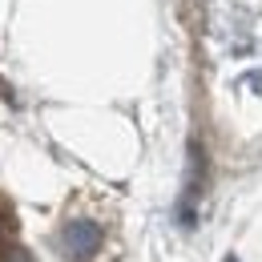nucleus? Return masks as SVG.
Returning a JSON list of instances; mask_svg holds the SVG:
<instances>
[{
    "instance_id": "nucleus-1",
    "label": "nucleus",
    "mask_w": 262,
    "mask_h": 262,
    "mask_svg": "<svg viewBox=\"0 0 262 262\" xmlns=\"http://www.w3.org/2000/svg\"><path fill=\"white\" fill-rule=\"evenodd\" d=\"M101 242H105V234H101V226L89 222V218H73V222L61 230V246H65V254L73 262L93 258V254L101 250Z\"/></svg>"
},
{
    "instance_id": "nucleus-2",
    "label": "nucleus",
    "mask_w": 262,
    "mask_h": 262,
    "mask_svg": "<svg viewBox=\"0 0 262 262\" xmlns=\"http://www.w3.org/2000/svg\"><path fill=\"white\" fill-rule=\"evenodd\" d=\"M0 262H33V258H29V250L12 246V250H4V254H0Z\"/></svg>"
},
{
    "instance_id": "nucleus-3",
    "label": "nucleus",
    "mask_w": 262,
    "mask_h": 262,
    "mask_svg": "<svg viewBox=\"0 0 262 262\" xmlns=\"http://www.w3.org/2000/svg\"><path fill=\"white\" fill-rule=\"evenodd\" d=\"M4 234H8V218L0 214V238H4Z\"/></svg>"
},
{
    "instance_id": "nucleus-4",
    "label": "nucleus",
    "mask_w": 262,
    "mask_h": 262,
    "mask_svg": "<svg viewBox=\"0 0 262 262\" xmlns=\"http://www.w3.org/2000/svg\"><path fill=\"white\" fill-rule=\"evenodd\" d=\"M226 262H238V258H226Z\"/></svg>"
}]
</instances>
